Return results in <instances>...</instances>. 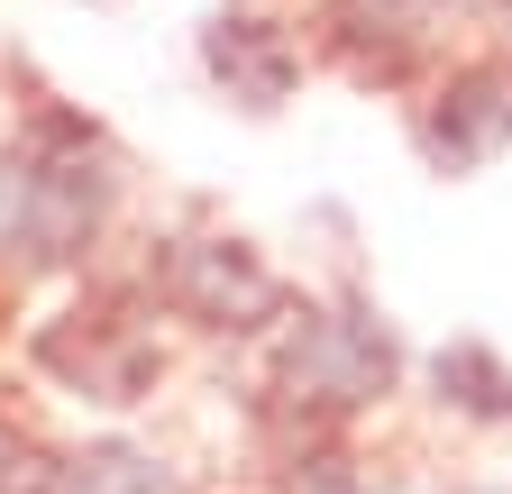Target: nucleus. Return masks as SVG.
I'll return each instance as SVG.
<instances>
[{"mask_svg": "<svg viewBox=\"0 0 512 494\" xmlns=\"http://www.w3.org/2000/svg\"><path fill=\"white\" fill-rule=\"evenodd\" d=\"M412 147L439 174H485L494 156H512V55H476V65L439 74L430 101L412 110Z\"/></svg>", "mask_w": 512, "mask_h": 494, "instance_id": "obj_1", "label": "nucleus"}, {"mask_svg": "<svg viewBox=\"0 0 512 494\" xmlns=\"http://www.w3.org/2000/svg\"><path fill=\"white\" fill-rule=\"evenodd\" d=\"M394 339H384L375 312H302L293 321V385L311 403H384L394 394Z\"/></svg>", "mask_w": 512, "mask_h": 494, "instance_id": "obj_2", "label": "nucleus"}, {"mask_svg": "<svg viewBox=\"0 0 512 494\" xmlns=\"http://www.w3.org/2000/svg\"><path fill=\"white\" fill-rule=\"evenodd\" d=\"M165 302L183 321H202V330H247L256 312H275V275L256 266L238 238H174Z\"/></svg>", "mask_w": 512, "mask_h": 494, "instance_id": "obj_3", "label": "nucleus"}, {"mask_svg": "<svg viewBox=\"0 0 512 494\" xmlns=\"http://www.w3.org/2000/svg\"><path fill=\"white\" fill-rule=\"evenodd\" d=\"M439 28V0H320V37L357 83H403Z\"/></svg>", "mask_w": 512, "mask_h": 494, "instance_id": "obj_4", "label": "nucleus"}, {"mask_svg": "<svg viewBox=\"0 0 512 494\" xmlns=\"http://www.w3.org/2000/svg\"><path fill=\"white\" fill-rule=\"evenodd\" d=\"M202 65H211V83L238 110H275L293 92V74H302V46L275 19H256V10H220L211 37H202Z\"/></svg>", "mask_w": 512, "mask_h": 494, "instance_id": "obj_5", "label": "nucleus"}, {"mask_svg": "<svg viewBox=\"0 0 512 494\" xmlns=\"http://www.w3.org/2000/svg\"><path fill=\"white\" fill-rule=\"evenodd\" d=\"M439 385H467V394H448V403L476 412V421H512V376H503L485 348H448L439 357Z\"/></svg>", "mask_w": 512, "mask_h": 494, "instance_id": "obj_6", "label": "nucleus"}]
</instances>
